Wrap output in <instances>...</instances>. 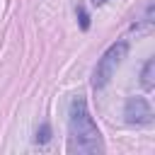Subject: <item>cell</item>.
<instances>
[{
	"instance_id": "3957f363",
	"label": "cell",
	"mask_w": 155,
	"mask_h": 155,
	"mask_svg": "<svg viewBox=\"0 0 155 155\" xmlns=\"http://www.w3.org/2000/svg\"><path fill=\"white\" fill-rule=\"evenodd\" d=\"M124 119L131 126H150L153 124V109L145 97H128L124 107Z\"/></svg>"
},
{
	"instance_id": "52a82bcc",
	"label": "cell",
	"mask_w": 155,
	"mask_h": 155,
	"mask_svg": "<svg viewBox=\"0 0 155 155\" xmlns=\"http://www.w3.org/2000/svg\"><path fill=\"white\" fill-rule=\"evenodd\" d=\"M94 2H104V0H94Z\"/></svg>"
},
{
	"instance_id": "277c9868",
	"label": "cell",
	"mask_w": 155,
	"mask_h": 155,
	"mask_svg": "<svg viewBox=\"0 0 155 155\" xmlns=\"http://www.w3.org/2000/svg\"><path fill=\"white\" fill-rule=\"evenodd\" d=\"M140 85H143L145 92H150L155 87V58H148L145 61V65L140 70Z\"/></svg>"
},
{
	"instance_id": "7a4b0ae2",
	"label": "cell",
	"mask_w": 155,
	"mask_h": 155,
	"mask_svg": "<svg viewBox=\"0 0 155 155\" xmlns=\"http://www.w3.org/2000/svg\"><path fill=\"white\" fill-rule=\"evenodd\" d=\"M126 53H128V41H116V44H111V46L102 53V58L97 61L94 73H92V87H94V90H102V87L114 78V73H116V68L124 63Z\"/></svg>"
},
{
	"instance_id": "8992f818",
	"label": "cell",
	"mask_w": 155,
	"mask_h": 155,
	"mask_svg": "<svg viewBox=\"0 0 155 155\" xmlns=\"http://www.w3.org/2000/svg\"><path fill=\"white\" fill-rule=\"evenodd\" d=\"M48 138H51V126H48V124H41V128L36 131V138H34V140H36V143H46Z\"/></svg>"
},
{
	"instance_id": "6da1fadb",
	"label": "cell",
	"mask_w": 155,
	"mask_h": 155,
	"mask_svg": "<svg viewBox=\"0 0 155 155\" xmlns=\"http://www.w3.org/2000/svg\"><path fill=\"white\" fill-rule=\"evenodd\" d=\"M68 133H70V143L68 148L73 153H87V155H94V153H102L104 150V143H102V133L87 109V102L82 94L73 97L70 102V114H68Z\"/></svg>"
},
{
	"instance_id": "5b68a950",
	"label": "cell",
	"mask_w": 155,
	"mask_h": 155,
	"mask_svg": "<svg viewBox=\"0 0 155 155\" xmlns=\"http://www.w3.org/2000/svg\"><path fill=\"white\" fill-rule=\"evenodd\" d=\"M78 19H80V29H90V15H87V10L82 7V5H78Z\"/></svg>"
}]
</instances>
